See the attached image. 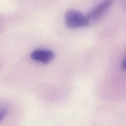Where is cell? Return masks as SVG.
<instances>
[{"label": "cell", "mask_w": 126, "mask_h": 126, "mask_svg": "<svg viewBox=\"0 0 126 126\" xmlns=\"http://www.w3.org/2000/svg\"><path fill=\"white\" fill-rule=\"evenodd\" d=\"M65 23L68 28L71 29L86 27L90 23L86 15L76 10L71 9L65 14Z\"/></svg>", "instance_id": "6da1fadb"}, {"label": "cell", "mask_w": 126, "mask_h": 126, "mask_svg": "<svg viewBox=\"0 0 126 126\" xmlns=\"http://www.w3.org/2000/svg\"><path fill=\"white\" fill-rule=\"evenodd\" d=\"M114 0H104L97 5L96 7L92 9L87 15V19L90 23L95 22L100 18L113 4Z\"/></svg>", "instance_id": "7a4b0ae2"}, {"label": "cell", "mask_w": 126, "mask_h": 126, "mask_svg": "<svg viewBox=\"0 0 126 126\" xmlns=\"http://www.w3.org/2000/svg\"><path fill=\"white\" fill-rule=\"evenodd\" d=\"M54 52L47 49H36L31 54V58L33 60L43 64H47L54 59Z\"/></svg>", "instance_id": "3957f363"}, {"label": "cell", "mask_w": 126, "mask_h": 126, "mask_svg": "<svg viewBox=\"0 0 126 126\" xmlns=\"http://www.w3.org/2000/svg\"><path fill=\"white\" fill-rule=\"evenodd\" d=\"M6 113H7V111L6 110L0 108V123L4 119L6 116Z\"/></svg>", "instance_id": "277c9868"}, {"label": "cell", "mask_w": 126, "mask_h": 126, "mask_svg": "<svg viewBox=\"0 0 126 126\" xmlns=\"http://www.w3.org/2000/svg\"><path fill=\"white\" fill-rule=\"evenodd\" d=\"M122 68H123V70H126V58L124 62H123V64H122Z\"/></svg>", "instance_id": "5b68a950"}]
</instances>
